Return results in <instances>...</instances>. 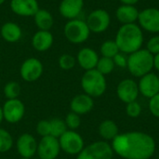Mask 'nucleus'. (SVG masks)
I'll use <instances>...</instances> for the list:
<instances>
[{
	"mask_svg": "<svg viewBox=\"0 0 159 159\" xmlns=\"http://www.w3.org/2000/svg\"><path fill=\"white\" fill-rule=\"evenodd\" d=\"M114 153L125 159H149L156 151V143L149 134L140 131L118 134L111 144Z\"/></svg>",
	"mask_w": 159,
	"mask_h": 159,
	"instance_id": "obj_1",
	"label": "nucleus"
},
{
	"mask_svg": "<svg viewBox=\"0 0 159 159\" xmlns=\"http://www.w3.org/2000/svg\"><path fill=\"white\" fill-rule=\"evenodd\" d=\"M115 41L120 52L129 55L142 48L144 42L143 31L138 23L123 24L117 30Z\"/></svg>",
	"mask_w": 159,
	"mask_h": 159,
	"instance_id": "obj_2",
	"label": "nucleus"
},
{
	"mask_svg": "<svg viewBox=\"0 0 159 159\" xmlns=\"http://www.w3.org/2000/svg\"><path fill=\"white\" fill-rule=\"evenodd\" d=\"M128 70L135 77H142L152 72L154 55L146 48H141L128 56Z\"/></svg>",
	"mask_w": 159,
	"mask_h": 159,
	"instance_id": "obj_3",
	"label": "nucleus"
},
{
	"mask_svg": "<svg viewBox=\"0 0 159 159\" xmlns=\"http://www.w3.org/2000/svg\"><path fill=\"white\" fill-rule=\"evenodd\" d=\"M81 87L86 94L92 98H97L104 94L107 89L105 75L98 70L92 69L85 71L81 78Z\"/></svg>",
	"mask_w": 159,
	"mask_h": 159,
	"instance_id": "obj_4",
	"label": "nucleus"
},
{
	"mask_svg": "<svg viewBox=\"0 0 159 159\" xmlns=\"http://www.w3.org/2000/svg\"><path fill=\"white\" fill-rule=\"evenodd\" d=\"M90 33L86 20L80 19L70 20L63 27L65 38L72 44H82L86 42L89 39Z\"/></svg>",
	"mask_w": 159,
	"mask_h": 159,
	"instance_id": "obj_5",
	"label": "nucleus"
},
{
	"mask_svg": "<svg viewBox=\"0 0 159 159\" xmlns=\"http://www.w3.org/2000/svg\"><path fill=\"white\" fill-rule=\"evenodd\" d=\"M113 156L112 146L107 142L98 141L85 146L76 159H112Z\"/></svg>",
	"mask_w": 159,
	"mask_h": 159,
	"instance_id": "obj_6",
	"label": "nucleus"
},
{
	"mask_svg": "<svg viewBox=\"0 0 159 159\" xmlns=\"http://www.w3.org/2000/svg\"><path fill=\"white\" fill-rule=\"evenodd\" d=\"M61 150L70 156H77L85 147L82 136L75 130L68 129L59 138Z\"/></svg>",
	"mask_w": 159,
	"mask_h": 159,
	"instance_id": "obj_7",
	"label": "nucleus"
},
{
	"mask_svg": "<svg viewBox=\"0 0 159 159\" xmlns=\"http://www.w3.org/2000/svg\"><path fill=\"white\" fill-rule=\"evenodd\" d=\"M86 22L91 33L102 34L109 28L111 24V16L105 9L98 8L88 15Z\"/></svg>",
	"mask_w": 159,
	"mask_h": 159,
	"instance_id": "obj_8",
	"label": "nucleus"
},
{
	"mask_svg": "<svg viewBox=\"0 0 159 159\" xmlns=\"http://www.w3.org/2000/svg\"><path fill=\"white\" fill-rule=\"evenodd\" d=\"M3 117L9 124L19 123L25 115V105L18 98L7 100L2 106Z\"/></svg>",
	"mask_w": 159,
	"mask_h": 159,
	"instance_id": "obj_9",
	"label": "nucleus"
},
{
	"mask_svg": "<svg viewBox=\"0 0 159 159\" xmlns=\"http://www.w3.org/2000/svg\"><path fill=\"white\" fill-rule=\"evenodd\" d=\"M138 24L143 31L157 34L159 33V9L147 7L140 11Z\"/></svg>",
	"mask_w": 159,
	"mask_h": 159,
	"instance_id": "obj_10",
	"label": "nucleus"
},
{
	"mask_svg": "<svg viewBox=\"0 0 159 159\" xmlns=\"http://www.w3.org/2000/svg\"><path fill=\"white\" fill-rule=\"evenodd\" d=\"M61 151L59 139L49 135L42 137L38 142L36 155L39 159H57Z\"/></svg>",
	"mask_w": 159,
	"mask_h": 159,
	"instance_id": "obj_11",
	"label": "nucleus"
},
{
	"mask_svg": "<svg viewBox=\"0 0 159 159\" xmlns=\"http://www.w3.org/2000/svg\"><path fill=\"white\" fill-rule=\"evenodd\" d=\"M44 72V66L40 60L28 58L20 65V75L25 82H34L38 80Z\"/></svg>",
	"mask_w": 159,
	"mask_h": 159,
	"instance_id": "obj_12",
	"label": "nucleus"
},
{
	"mask_svg": "<svg viewBox=\"0 0 159 159\" xmlns=\"http://www.w3.org/2000/svg\"><path fill=\"white\" fill-rule=\"evenodd\" d=\"M38 143L32 134L22 133L16 141V149L20 157L32 158L36 155Z\"/></svg>",
	"mask_w": 159,
	"mask_h": 159,
	"instance_id": "obj_13",
	"label": "nucleus"
},
{
	"mask_svg": "<svg viewBox=\"0 0 159 159\" xmlns=\"http://www.w3.org/2000/svg\"><path fill=\"white\" fill-rule=\"evenodd\" d=\"M116 93L118 98L125 103L135 102L139 96V87L136 81L130 78L120 81L117 86Z\"/></svg>",
	"mask_w": 159,
	"mask_h": 159,
	"instance_id": "obj_14",
	"label": "nucleus"
},
{
	"mask_svg": "<svg viewBox=\"0 0 159 159\" xmlns=\"http://www.w3.org/2000/svg\"><path fill=\"white\" fill-rule=\"evenodd\" d=\"M11 11L20 17H34L39 9L37 0H10Z\"/></svg>",
	"mask_w": 159,
	"mask_h": 159,
	"instance_id": "obj_15",
	"label": "nucleus"
},
{
	"mask_svg": "<svg viewBox=\"0 0 159 159\" xmlns=\"http://www.w3.org/2000/svg\"><path fill=\"white\" fill-rule=\"evenodd\" d=\"M138 87L139 91L143 96L151 99L152 97L159 93L158 75L151 72L140 77Z\"/></svg>",
	"mask_w": 159,
	"mask_h": 159,
	"instance_id": "obj_16",
	"label": "nucleus"
},
{
	"mask_svg": "<svg viewBox=\"0 0 159 159\" xmlns=\"http://www.w3.org/2000/svg\"><path fill=\"white\" fill-rule=\"evenodd\" d=\"M99 59L96 50L91 48H83L76 55V63L85 71H89L96 68Z\"/></svg>",
	"mask_w": 159,
	"mask_h": 159,
	"instance_id": "obj_17",
	"label": "nucleus"
},
{
	"mask_svg": "<svg viewBox=\"0 0 159 159\" xmlns=\"http://www.w3.org/2000/svg\"><path fill=\"white\" fill-rule=\"evenodd\" d=\"M84 7V0H61L59 6L60 14L67 19H77Z\"/></svg>",
	"mask_w": 159,
	"mask_h": 159,
	"instance_id": "obj_18",
	"label": "nucleus"
},
{
	"mask_svg": "<svg viewBox=\"0 0 159 159\" xmlns=\"http://www.w3.org/2000/svg\"><path fill=\"white\" fill-rule=\"evenodd\" d=\"M94 107L93 98L86 93L75 95L70 102V109L72 112L82 116L89 113Z\"/></svg>",
	"mask_w": 159,
	"mask_h": 159,
	"instance_id": "obj_19",
	"label": "nucleus"
},
{
	"mask_svg": "<svg viewBox=\"0 0 159 159\" xmlns=\"http://www.w3.org/2000/svg\"><path fill=\"white\" fill-rule=\"evenodd\" d=\"M54 37L50 31L38 30L32 37V46L39 52H45L48 50L52 47Z\"/></svg>",
	"mask_w": 159,
	"mask_h": 159,
	"instance_id": "obj_20",
	"label": "nucleus"
},
{
	"mask_svg": "<svg viewBox=\"0 0 159 159\" xmlns=\"http://www.w3.org/2000/svg\"><path fill=\"white\" fill-rule=\"evenodd\" d=\"M139 13L140 10L135 6L121 4L116 10V17L122 25L137 23Z\"/></svg>",
	"mask_w": 159,
	"mask_h": 159,
	"instance_id": "obj_21",
	"label": "nucleus"
},
{
	"mask_svg": "<svg viewBox=\"0 0 159 159\" xmlns=\"http://www.w3.org/2000/svg\"><path fill=\"white\" fill-rule=\"evenodd\" d=\"M2 38L8 43H16L20 40L22 36L21 28L13 21L5 22L0 29Z\"/></svg>",
	"mask_w": 159,
	"mask_h": 159,
	"instance_id": "obj_22",
	"label": "nucleus"
},
{
	"mask_svg": "<svg viewBox=\"0 0 159 159\" xmlns=\"http://www.w3.org/2000/svg\"><path fill=\"white\" fill-rule=\"evenodd\" d=\"M34 21L35 26L39 30L43 31H50L54 24V19L52 14L43 8H39L38 11L34 16Z\"/></svg>",
	"mask_w": 159,
	"mask_h": 159,
	"instance_id": "obj_23",
	"label": "nucleus"
},
{
	"mask_svg": "<svg viewBox=\"0 0 159 159\" xmlns=\"http://www.w3.org/2000/svg\"><path fill=\"white\" fill-rule=\"evenodd\" d=\"M99 134L105 141H113L118 135V127L113 120H103L99 126Z\"/></svg>",
	"mask_w": 159,
	"mask_h": 159,
	"instance_id": "obj_24",
	"label": "nucleus"
},
{
	"mask_svg": "<svg viewBox=\"0 0 159 159\" xmlns=\"http://www.w3.org/2000/svg\"><path fill=\"white\" fill-rule=\"evenodd\" d=\"M49 125H50V136L55 137L59 139L62 134H64L68 129L64 122V119L54 117L52 119H49Z\"/></svg>",
	"mask_w": 159,
	"mask_h": 159,
	"instance_id": "obj_25",
	"label": "nucleus"
},
{
	"mask_svg": "<svg viewBox=\"0 0 159 159\" xmlns=\"http://www.w3.org/2000/svg\"><path fill=\"white\" fill-rule=\"evenodd\" d=\"M100 51L102 57L111 58V59H113L118 52H120L117 44L116 43L115 40L104 41L100 47Z\"/></svg>",
	"mask_w": 159,
	"mask_h": 159,
	"instance_id": "obj_26",
	"label": "nucleus"
},
{
	"mask_svg": "<svg viewBox=\"0 0 159 159\" xmlns=\"http://www.w3.org/2000/svg\"><path fill=\"white\" fill-rule=\"evenodd\" d=\"M14 144L12 135L5 129L0 128V153L4 154L11 150Z\"/></svg>",
	"mask_w": 159,
	"mask_h": 159,
	"instance_id": "obj_27",
	"label": "nucleus"
},
{
	"mask_svg": "<svg viewBox=\"0 0 159 159\" xmlns=\"http://www.w3.org/2000/svg\"><path fill=\"white\" fill-rule=\"evenodd\" d=\"M20 85L16 81H9L7 82L3 89L4 95L7 100H12V99H18L20 94Z\"/></svg>",
	"mask_w": 159,
	"mask_h": 159,
	"instance_id": "obj_28",
	"label": "nucleus"
},
{
	"mask_svg": "<svg viewBox=\"0 0 159 159\" xmlns=\"http://www.w3.org/2000/svg\"><path fill=\"white\" fill-rule=\"evenodd\" d=\"M115 67H116V64H115L113 59L106 58V57H102V58L99 59L97 66H96L95 69L98 70L103 75H106L111 74L114 71Z\"/></svg>",
	"mask_w": 159,
	"mask_h": 159,
	"instance_id": "obj_29",
	"label": "nucleus"
},
{
	"mask_svg": "<svg viewBox=\"0 0 159 159\" xmlns=\"http://www.w3.org/2000/svg\"><path fill=\"white\" fill-rule=\"evenodd\" d=\"M59 66L61 69L65 70V71H69L71 69H73L75 64H76V58L74 57L71 54H62L60 58H59Z\"/></svg>",
	"mask_w": 159,
	"mask_h": 159,
	"instance_id": "obj_30",
	"label": "nucleus"
},
{
	"mask_svg": "<svg viewBox=\"0 0 159 159\" xmlns=\"http://www.w3.org/2000/svg\"><path fill=\"white\" fill-rule=\"evenodd\" d=\"M64 122H65L68 129L75 130L81 125V118H80L79 115H77V114L71 111L70 113H68L66 115V116L64 118Z\"/></svg>",
	"mask_w": 159,
	"mask_h": 159,
	"instance_id": "obj_31",
	"label": "nucleus"
},
{
	"mask_svg": "<svg viewBox=\"0 0 159 159\" xmlns=\"http://www.w3.org/2000/svg\"><path fill=\"white\" fill-rule=\"evenodd\" d=\"M36 133L42 138L46 136L50 135V125H49V120L48 119H42L40 120L35 127Z\"/></svg>",
	"mask_w": 159,
	"mask_h": 159,
	"instance_id": "obj_32",
	"label": "nucleus"
},
{
	"mask_svg": "<svg viewBox=\"0 0 159 159\" xmlns=\"http://www.w3.org/2000/svg\"><path fill=\"white\" fill-rule=\"evenodd\" d=\"M126 113L129 117H132V118H136V117L140 116V115L142 113L141 104L139 102H137L136 101L131 102L129 103H127Z\"/></svg>",
	"mask_w": 159,
	"mask_h": 159,
	"instance_id": "obj_33",
	"label": "nucleus"
},
{
	"mask_svg": "<svg viewBox=\"0 0 159 159\" xmlns=\"http://www.w3.org/2000/svg\"><path fill=\"white\" fill-rule=\"evenodd\" d=\"M146 49L154 56L159 53V34H155L146 43Z\"/></svg>",
	"mask_w": 159,
	"mask_h": 159,
	"instance_id": "obj_34",
	"label": "nucleus"
},
{
	"mask_svg": "<svg viewBox=\"0 0 159 159\" xmlns=\"http://www.w3.org/2000/svg\"><path fill=\"white\" fill-rule=\"evenodd\" d=\"M149 110L151 114L159 118V93L152 97L149 101Z\"/></svg>",
	"mask_w": 159,
	"mask_h": 159,
	"instance_id": "obj_35",
	"label": "nucleus"
},
{
	"mask_svg": "<svg viewBox=\"0 0 159 159\" xmlns=\"http://www.w3.org/2000/svg\"><path fill=\"white\" fill-rule=\"evenodd\" d=\"M114 62L116 66L119 68H127L128 66V55L123 52H118L114 58Z\"/></svg>",
	"mask_w": 159,
	"mask_h": 159,
	"instance_id": "obj_36",
	"label": "nucleus"
},
{
	"mask_svg": "<svg viewBox=\"0 0 159 159\" xmlns=\"http://www.w3.org/2000/svg\"><path fill=\"white\" fill-rule=\"evenodd\" d=\"M121 2V4L123 5H131V6H135L140 0H119Z\"/></svg>",
	"mask_w": 159,
	"mask_h": 159,
	"instance_id": "obj_37",
	"label": "nucleus"
},
{
	"mask_svg": "<svg viewBox=\"0 0 159 159\" xmlns=\"http://www.w3.org/2000/svg\"><path fill=\"white\" fill-rule=\"evenodd\" d=\"M154 68L159 72V53L154 56Z\"/></svg>",
	"mask_w": 159,
	"mask_h": 159,
	"instance_id": "obj_38",
	"label": "nucleus"
},
{
	"mask_svg": "<svg viewBox=\"0 0 159 159\" xmlns=\"http://www.w3.org/2000/svg\"><path fill=\"white\" fill-rule=\"evenodd\" d=\"M4 120V117H3V112H2V106H0V125L1 123L3 122Z\"/></svg>",
	"mask_w": 159,
	"mask_h": 159,
	"instance_id": "obj_39",
	"label": "nucleus"
},
{
	"mask_svg": "<svg viewBox=\"0 0 159 159\" xmlns=\"http://www.w3.org/2000/svg\"><path fill=\"white\" fill-rule=\"evenodd\" d=\"M5 2H6V0H0V6H1V5H3Z\"/></svg>",
	"mask_w": 159,
	"mask_h": 159,
	"instance_id": "obj_40",
	"label": "nucleus"
},
{
	"mask_svg": "<svg viewBox=\"0 0 159 159\" xmlns=\"http://www.w3.org/2000/svg\"><path fill=\"white\" fill-rule=\"evenodd\" d=\"M20 159H32V158H27V157H20Z\"/></svg>",
	"mask_w": 159,
	"mask_h": 159,
	"instance_id": "obj_41",
	"label": "nucleus"
},
{
	"mask_svg": "<svg viewBox=\"0 0 159 159\" xmlns=\"http://www.w3.org/2000/svg\"><path fill=\"white\" fill-rule=\"evenodd\" d=\"M158 79H159V75H158Z\"/></svg>",
	"mask_w": 159,
	"mask_h": 159,
	"instance_id": "obj_42",
	"label": "nucleus"
}]
</instances>
